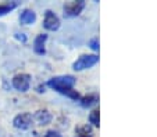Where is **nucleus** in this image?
Masks as SVG:
<instances>
[{"instance_id": "1", "label": "nucleus", "mask_w": 157, "mask_h": 137, "mask_svg": "<svg viewBox=\"0 0 157 137\" xmlns=\"http://www.w3.org/2000/svg\"><path fill=\"white\" fill-rule=\"evenodd\" d=\"M74 83H75V78L71 76V75H65V76L52 78L50 81L48 82V86H50L52 89L57 90V92L63 93V94H67L71 99L78 100L79 99V94L75 90H72Z\"/></svg>"}, {"instance_id": "2", "label": "nucleus", "mask_w": 157, "mask_h": 137, "mask_svg": "<svg viewBox=\"0 0 157 137\" xmlns=\"http://www.w3.org/2000/svg\"><path fill=\"white\" fill-rule=\"evenodd\" d=\"M98 61H99L98 56H95V54H85V56H81L74 63L72 67H74L75 71H82V69H88L90 67H93Z\"/></svg>"}, {"instance_id": "3", "label": "nucleus", "mask_w": 157, "mask_h": 137, "mask_svg": "<svg viewBox=\"0 0 157 137\" xmlns=\"http://www.w3.org/2000/svg\"><path fill=\"white\" fill-rule=\"evenodd\" d=\"M13 86L18 92H27L31 86V76L28 74H18L13 78Z\"/></svg>"}, {"instance_id": "4", "label": "nucleus", "mask_w": 157, "mask_h": 137, "mask_svg": "<svg viewBox=\"0 0 157 137\" xmlns=\"http://www.w3.org/2000/svg\"><path fill=\"white\" fill-rule=\"evenodd\" d=\"M43 27L49 31H56L60 28V20L54 13H52L50 10L44 13V20H43Z\"/></svg>"}, {"instance_id": "5", "label": "nucleus", "mask_w": 157, "mask_h": 137, "mask_svg": "<svg viewBox=\"0 0 157 137\" xmlns=\"http://www.w3.org/2000/svg\"><path fill=\"white\" fill-rule=\"evenodd\" d=\"M14 126L21 130H27L32 125V115L31 114H20L14 118Z\"/></svg>"}, {"instance_id": "6", "label": "nucleus", "mask_w": 157, "mask_h": 137, "mask_svg": "<svg viewBox=\"0 0 157 137\" xmlns=\"http://www.w3.org/2000/svg\"><path fill=\"white\" fill-rule=\"evenodd\" d=\"M83 6H85V3H83L82 0L70 2V3H67L64 6V14L68 15V17H75V15H78L81 11H82Z\"/></svg>"}, {"instance_id": "7", "label": "nucleus", "mask_w": 157, "mask_h": 137, "mask_svg": "<svg viewBox=\"0 0 157 137\" xmlns=\"http://www.w3.org/2000/svg\"><path fill=\"white\" fill-rule=\"evenodd\" d=\"M33 118H35V121L38 122V125H48V123H50V121H52V115L48 110L36 111Z\"/></svg>"}, {"instance_id": "8", "label": "nucleus", "mask_w": 157, "mask_h": 137, "mask_svg": "<svg viewBox=\"0 0 157 137\" xmlns=\"http://www.w3.org/2000/svg\"><path fill=\"white\" fill-rule=\"evenodd\" d=\"M46 39H48V35H44V33H42V35H38L35 39V42H33V50H35V53L38 54H44V43H46Z\"/></svg>"}, {"instance_id": "9", "label": "nucleus", "mask_w": 157, "mask_h": 137, "mask_svg": "<svg viewBox=\"0 0 157 137\" xmlns=\"http://www.w3.org/2000/svg\"><path fill=\"white\" fill-rule=\"evenodd\" d=\"M35 20H36V14L32 11V10H24V11L21 13V15H20L21 24H25V25L33 24Z\"/></svg>"}, {"instance_id": "10", "label": "nucleus", "mask_w": 157, "mask_h": 137, "mask_svg": "<svg viewBox=\"0 0 157 137\" xmlns=\"http://www.w3.org/2000/svg\"><path fill=\"white\" fill-rule=\"evenodd\" d=\"M17 7V3H4V4H0V17L6 15L7 13H10L13 9Z\"/></svg>"}, {"instance_id": "11", "label": "nucleus", "mask_w": 157, "mask_h": 137, "mask_svg": "<svg viewBox=\"0 0 157 137\" xmlns=\"http://www.w3.org/2000/svg\"><path fill=\"white\" fill-rule=\"evenodd\" d=\"M96 101H98V96L96 94H89V96H86V97H83V99L81 100V103H82L83 107H89V105L95 104Z\"/></svg>"}, {"instance_id": "12", "label": "nucleus", "mask_w": 157, "mask_h": 137, "mask_svg": "<svg viewBox=\"0 0 157 137\" xmlns=\"http://www.w3.org/2000/svg\"><path fill=\"white\" fill-rule=\"evenodd\" d=\"M89 121L90 123H93L95 126H99V121H100V116H99V110H93L89 115Z\"/></svg>"}, {"instance_id": "13", "label": "nucleus", "mask_w": 157, "mask_h": 137, "mask_svg": "<svg viewBox=\"0 0 157 137\" xmlns=\"http://www.w3.org/2000/svg\"><path fill=\"white\" fill-rule=\"evenodd\" d=\"M90 128L89 126H82V128H79L77 130V134L78 136H90Z\"/></svg>"}, {"instance_id": "14", "label": "nucleus", "mask_w": 157, "mask_h": 137, "mask_svg": "<svg viewBox=\"0 0 157 137\" xmlns=\"http://www.w3.org/2000/svg\"><path fill=\"white\" fill-rule=\"evenodd\" d=\"M89 46H90V49H93L95 51H98L99 50V40L98 39H92L90 43H89Z\"/></svg>"}, {"instance_id": "15", "label": "nucleus", "mask_w": 157, "mask_h": 137, "mask_svg": "<svg viewBox=\"0 0 157 137\" xmlns=\"http://www.w3.org/2000/svg\"><path fill=\"white\" fill-rule=\"evenodd\" d=\"M44 137H63V136L59 133V132H56V130H49Z\"/></svg>"}, {"instance_id": "16", "label": "nucleus", "mask_w": 157, "mask_h": 137, "mask_svg": "<svg viewBox=\"0 0 157 137\" xmlns=\"http://www.w3.org/2000/svg\"><path fill=\"white\" fill-rule=\"evenodd\" d=\"M17 38L20 39V40H22V42H25V40H27V38H25L22 33H17Z\"/></svg>"}, {"instance_id": "17", "label": "nucleus", "mask_w": 157, "mask_h": 137, "mask_svg": "<svg viewBox=\"0 0 157 137\" xmlns=\"http://www.w3.org/2000/svg\"><path fill=\"white\" fill-rule=\"evenodd\" d=\"M77 137H90V136H77Z\"/></svg>"}]
</instances>
